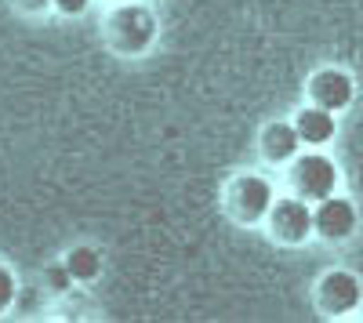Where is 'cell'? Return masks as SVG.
<instances>
[{
  "instance_id": "5b68a950",
  "label": "cell",
  "mask_w": 363,
  "mask_h": 323,
  "mask_svg": "<svg viewBox=\"0 0 363 323\" xmlns=\"http://www.w3.org/2000/svg\"><path fill=\"white\" fill-rule=\"evenodd\" d=\"M309 302L323 319H352L363 305V280L349 266H330L313 280Z\"/></svg>"
},
{
  "instance_id": "7a4b0ae2",
  "label": "cell",
  "mask_w": 363,
  "mask_h": 323,
  "mask_svg": "<svg viewBox=\"0 0 363 323\" xmlns=\"http://www.w3.org/2000/svg\"><path fill=\"white\" fill-rule=\"evenodd\" d=\"M280 189V178H272L269 167H240L222 182L218 208L236 229H262Z\"/></svg>"
},
{
  "instance_id": "52a82bcc",
  "label": "cell",
  "mask_w": 363,
  "mask_h": 323,
  "mask_svg": "<svg viewBox=\"0 0 363 323\" xmlns=\"http://www.w3.org/2000/svg\"><path fill=\"white\" fill-rule=\"evenodd\" d=\"M359 232V208L349 193H330L316 203V244L342 247Z\"/></svg>"
},
{
  "instance_id": "ba28073f",
  "label": "cell",
  "mask_w": 363,
  "mask_h": 323,
  "mask_svg": "<svg viewBox=\"0 0 363 323\" xmlns=\"http://www.w3.org/2000/svg\"><path fill=\"white\" fill-rule=\"evenodd\" d=\"M306 145H301V138H298V128L291 124V116H272V120H265L262 128H258V135H255V153H258V160H262V167H269V171H284Z\"/></svg>"
},
{
  "instance_id": "7c38bea8",
  "label": "cell",
  "mask_w": 363,
  "mask_h": 323,
  "mask_svg": "<svg viewBox=\"0 0 363 323\" xmlns=\"http://www.w3.org/2000/svg\"><path fill=\"white\" fill-rule=\"evenodd\" d=\"M18 295H22V276L8 258H0V319L11 316V309L18 305Z\"/></svg>"
},
{
  "instance_id": "8fae6325",
  "label": "cell",
  "mask_w": 363,
  "mask_h": 323,
  "mask_svg": "<svg viewBox=\"0 0 363 323\" xmlns=\"http://www.w3.org/2000/svg\"><path fill=\"white\" fill-rule=\"evenodd\" d=\"M40 287H44V295L48 298H69L73 295V290H80L77 287V280H73V273L66 269V261L62 258H51L48 261V266L40 269Z\"/></svg>"
},
{
  "instance_id": "9c48e42d",
  "label": "cell",
  "mask_w": 363,
  "mask_h": 323,
  "mask_svg": "<svg viewBox=\"0 0 363 323\" xmlns=\"http://www.w3.org/2000/svg\"><path fill=\"white\" fill-rule=\"evenodd\" d=\"M291 124L298 128V138L306 149H330L338 142V113H330L323 106H313L301 98L291 113Z\"/></svg>"
},
{
  "instance_id": "30bf717a",
  "label": "cell",
  "mask_w": 363,
  "mask_h": 323,
  "mask_svg": "<svg viewBox=\"0 0 363 323\" xmlns=\"http://www.w3.org/2000/svg\"><path fill=\"white\" fill-rule=\"evenodd\" d=\"M58 258L66 261V269L73 273V280H77L80 290L95 287V283L102 280V273H106V254H102L99 244H91V240H77V244H69Z\"/></svg>"
},
{
  "instance_id": "3957f363",
  "label": "cell",
  "mask_w": 363,
  "mask_h": 323,
  "mask_svg": "<svg viewBox=\"0 0 363 323\" xmlns=\"http://www.w3.org/2000/svg\"><path fill=\"white\" fill-rule=\"evenodd\" d=\"M262 237L280 251H301L316 244V203L291 189H280L262 222Z\"/></svg>"
},
{
  "instance_id": "5bb4252c",
  "label": "cell",
  "mask_w": 363,
  "mask_h": 323,
  "mask_svg": "<svg viewBox=\"0 0 363 323\" xmlns=\"http://www.w3.org/2000/svg\"><path fill=\"white\" fill-rule=\"evenodd\" d=\"M95 8H99V0H55V15L69 18V22L84 18L87 11H95Z\"/></svg>"
},
{
  "instance_id": "8992f818",
  "label": "cell",
  "mask_w": 363,
  "mask_h": 323,
  "mask_svg": "<svg viewBox=\"0 0 363 323\" xmlns=\"http://www.w3.org/2000/svg\"><path fill=\"white\" fill-rule=\"evenodd\" d=\"M301 98L342 116L356 102V76L345 66H338V62H323V66H316L306 76V84H301Z\"/></svg>"
},
{
  "instance_id": "6da1fadb",
  "label": "cell",
  "mask_w": 363,
  "mask_h": 323,
  "mask_svg": "<svg viewBox=\"0 0 363 323\" xmlns=\"http://www.w3.org/2000/svg\"><path fill=\"white\" fill-rule=\"evenodd\" d=\"M160 11L153 0H113L102 8L99 37L102 47L120 62H142L160 44Z\"/></svg>"
},
{
  "instance_id": "9a60e30c",
  "label": "cell",
  "mask_w": 363,
  "mask_h": 323,
  "mask_svg": "<svg viewBox=\"0 0 363 323\" xmlns=\"http://www.w3.org/2000/svg\"><path fill=\"white\" fill-rule=\"evenodd\" d=\"M106 4H113V0H99V8H106Z\"/></svg>"
},
{
  "instance_id": "4fadbf2b",
  "label": "cell",
  "mask_w": 363,
  "mask_h": 323,
  "mask_svg": "<svg viewBox=\"0 0 363 323\" xmlns=\"http://www.w3.org/2000/svg\"><path fill=\"white\" fill-rule=\"evenodd\" d=\"M4 4L18 18H51L55 15V0H4Z\"/></svg>"
},
{
  "instance_id": "277c9868",
  "label": "cell",
  "mask_w": 363,
  "mask_h": 323,
  "mask_svg": "<svg viewBox=\"0 0 363 323\" xmlns=\"http://www.w3.org/2000/svg\"><path fill=\"white\" fill-rule=\"evenodd\" d=\"M345 182L342 164L330 157V149H301L284 171H280V186L306 196L313 203L327 200L330 193H338Z\"/></svg>"
}]
</instances>
